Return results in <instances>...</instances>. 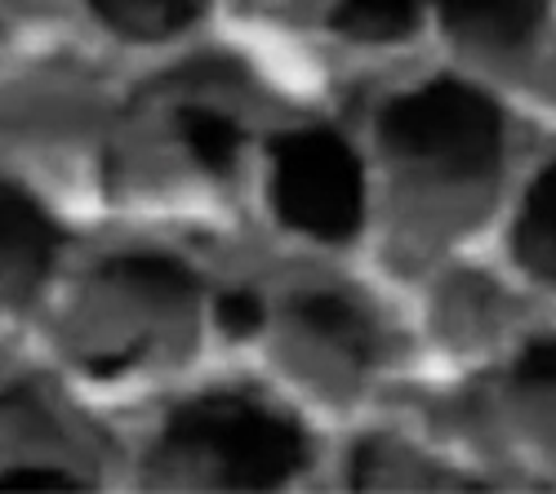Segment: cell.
Returning a JSON list of instances; mask_svg holds the SVG:
<instances>
[{
  "mask_svg": "<svg viewBox=\"0 0 556 494\" xmlns=\"http://www.w3.org/2000/svg\"><path fill=\"white\" fill-rule=\"evenodd\" d=\"M271 197L290 228L348 241L361 228V161L334 129H299L271 143Z\"/></svg>",
  "mask_w": 556,
  "mask_h": 494,
  "instance_id": "3",
  "label": "cell"
},
{
  "mask_svg": "<svg viewBox=\"0 0 556 494\" xmlns=\"http://www.w3.org/2000/svg\"><path fill=\"white\" fill-rule=\"evenodd\" d=\"M294 312H299V321L312 326L326 343L343 347L352 362H369V356H375V334H369L365 317L348 299H339V294H307V299L294 303Z\"/></svg>",
  "mask_w": 556,
  "mask_h": 494,
  "instance_id": "9",
  "label": "cell"
},
{
  "mask_svg": "<svg viewBox=\"0 0 556 494\" xmlns=\"http://www.w3.org/2000/svg\"><path fill=\"white\" fill-rule=\"evenodd\" d=\"M218 321H223L227 334H237V339L254 334V330L263 326V299L250 294V290H231V294H223V299H218Z\"/></svg>",
  "mask_w": 556,
  "mask_h": 494,
  "instance_id": "12",
  "label": "cell"
},
{
  "mask_svg": "<svg viewBox=\"0 0 556 494\" xmlns=\"http://www.w3.org/2000/svg\"><path fill=\"white\" fill-rule=\"evenodd\" d=\"M182 139H188L192 156L214 169V174H227L231 165H237V152H241V129L231 125L223 112H210V107H188L178 121Z\"/></svg>",
  "mask_w": 556,
  "mask_h": 494,
  "instance_id": "11",
  "label": "cell"
},
{
  "mask_svg": "<svg viewBox=\"0 0 556 494\" xmlns=\"http://www.w3.org/2000/svg\"><path fill=\"white\" fill-rule=\"evenodd\" d=\"M379 139L392 161L437 183H490L503 165V116L463 80H432L388 103Z\"/></svg>",
  "mask_w": 556,
  "mask_h": 494,
  "instance_id": "1",
  "label": "cell"
},
{
  "mask_svg": "<svg viewBox=\"0 0 556 494\" xmlns=\"http://www.w3.org/2000/svg\"><path fill=\"white\" fill-rule=\"evenodd\" d=\"M517 258L530 277L556 286V161L534 178L517 218Z\"/></svg>",
  "mask_w": 556,
  "mask_h": 494,
  "instance_id": "6",
  "label": "cell"
},
{
  "mask_svg": "<svg viewBox=\"0 0 556 494\" xmlns=\"http://www.w3.org/2000/svg\"><path fill=\"white\" fill-rule=\"evenodd\" d=\"M59 228L27 192L0 183V286L31 290L54 263Z\"/></svg>",
  "mask_w": 556,
  "mask_h": 494,
  "instance_id": "4",
  "label": "cell"
},
{
  "mask_svg": "<svg viewBox=\"0 0 556 494\" xmlns=\"http://www.w3.org/2000/svg\"><path fill=\"white\" fill-rule=\"evenodd\" d=\"M547 0H445L441 23L458 45L472 50H521L539 36Z\"/></svg>",
  "mask_w": 556,
  "mask_h": 494,
  "instance_id": "5",
  "label": "cell"
},
{
  "mask_svg": "<svg viewBox=\"0 0 556 494\" xmlns=\"http://www.w3.org/2000/svg\"><path fill=\"white\" fill-rule=\"evenodd\" d=\"M94 14L129 40H165L201 18L210 0H89Z\"/></svg>",
  "mask_w": 556,
  "mask_h": 494,
  "instance_id": "7",
  "label": "cell"
},
{
  "mask_svg": "<svg viewBox=\"0 0 556 494\" xmlns=\"http://www.w3.org/2000/svg\"><path fill=\"white\" fill-rule=\"evenodd\" d=\"M0 490H59V494H72V490H85L72 472H59V468H10L0 472Z\"/></svg>",
  "mask_w": 556,
  "mask_h": 494,
  "instance_id": "13",
  "label": "cell"
},
{
  "mask_svg": "<svg viewBox=\"0 0 556 494\" xmlns=\"http://www.w3.org/2000/svg\"><path fill=\"white\" fill-rule=\"evenodd\" d=\"M424 0H339L334 31L361 45H388L419 27Z\"/></svg>",
  "mask_w": 556,
  "mask_h": 494,
  "instance_id": "8",
  "label": "cell"
},
{
  "mask_svg": "<svg viewBox=\"0 0 556 494\" xmlns=\"http://www.w3.org/2000/svg\"><path fill=\"white\" fill-rule=\"evenodd\" d=\"M165 451L214 464L231 490H271L303 468L307 441L290 419L245 396H201L169 415Z\"/></svg>",
  "mask_w": 556,
  "mask_h": 494,
  "instance_id": "2",
  "label": "cell"
},
{
  "mask_svg": "<svg viewBox=\"0 0 556 494\" xmlns=\"http://www.w3.org/2000/svg\"><path fill=\"white\" fill-rule=\"evenodd\" d=\"M103 277L125 281L129 290H143L152 299H188L197 290V277L188 273V267L174 263V258H161V254H125V258H112L103 267Z\"/></svg>",
  "mask_w": 556,
  "mask_h": 494,
  "instance_id": "10",
  "label": "cell"
}]
</instances>
